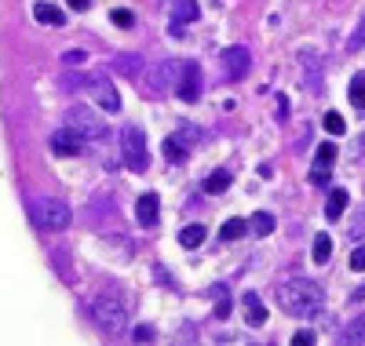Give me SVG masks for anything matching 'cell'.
I'll return each mask as SVG.
<instances>
[{
    "instance_id": "1",
    "label": "cell",
    "mask_w": 365,
    "mask_h": 346,
    "mask_svg": "<svg viewBox=\"0 0 365 346\" xmlns=\"http://www.w3.org/2000/svg\"><path fill=\"white\" fill-rule=\"evenodd\" d=\"M278 303H282V310L289 313V318L307 321V318H314V313H322L325 292L311 277H292V281H285V285H278Z\"/></svg>"
},
{
    "instance_id": "2",
    "label": "cell",
    "mask_w": 365,
    "mask_h": 346,
    "mask_svg": "<svg viewBox=\"0 0 365 346\" xmlns=\"http://www.w3.org/2000/svg\"><path fill=\"white\" fill-rule=\"evenodd\" d=\"M91 321H96V328L113 339L128 328V306H125V295L120 292H103L91 299Z\"/></svg>"
},
{
    "instance_id": "3",
    "label": "cell",
    "mask_w": 365,
    "mask_h": 346,
    "mask_svg": "<svg viewBox=\"0 0 365 346\" xmlns=\"http://www.w3.org/2000/svg\"><path fill=\"white\" fill-rule=\"evenodd\" d=\"M29 219H34L37 230L58 234V230H66L73 223V211H70L66 201H58V197H37V201H29Z\"/></svg>"
},
{
    "instance_id": "4",
    "label": "cell",
    "mask_w": 365,
    "mask_h": 346,
    "mask_svg": "<svg viewBox=\"0 0 365 346\" xmlns=\"http://www.w3.org/2000/svg\"><path fill=\"white\" fill-rule=\"evenodd\" d=\"M66 128H73L84 142H91V146H103L106 139H110V128L103 124V117H96L88 106H70L66 110Z\"/></svg>"
},
{
    "instance_id": "5",
    "label": "cell",
    "mask_w": 365,
    "mask_h": 346,
    "mask_svg": "<svg viewBox=\"0 0 365 346\" xmlns=\"http://www.w3.org/2000/svg\"><path fill=\"white\" fill-rule=\"evenodd\" d=\"M120 146H125V164L128 172H146V132L139 128V124H132V128L120 132Z\"/></svg>"
},
{
    "instance_id": "6",
    "label": "cell",
    "mask_w": 365,
    "mask_h": 346,
    "mask_svg": "<svg viewBox=\"0 0 365 346\" xmlns=\"http://www.w3.org/2000/svg\"><path fill=\"white\" fill-rule=\"evenodd\" d=\"M84 88H88V95L96 99L106 113H117V110H120V95H117V88L110 84V77H106V73H91Z\"/></svg>"
},
{
    "instance_id": "7",
    "label": "cell",
    "mask_w": 365,
    "mask_h": 346,
    "mask_svg": "<svg viewBox=\"0 0 365 346\" xmlns=\"http://www.w3.org/2000/svg\"><path fill=\"white\" fill-rule=\"evenodd\" d=\"M220 62H223V70H227L230 80H241V77L252 70V51L245 44H230V48L220 51Z\"/></svg>"
},
{
    "instance_id": "8",
    "label": "cell",
    "mask_w": 365,
    "mask_h": 346,
    "mask_svg": "<svg viewBox=\"0 0 365 346\" xmlns=\"http://www.w3.org/2000/svg\"><path fill=\"white\" fill-rule=\"evenodd\" d=\"M175 95L182 103H197L201 99V70L194 66V62H187V66H179V84H175Z\"/></svg>"
},
{
    "instance_id": "9",
    "label": "cell",
    "mask_w": 365,
    "mask_h": 346,
    "mask_svg": "<svg viewBox=\"0 0 365 346\" xmlns=\"http://www.w3.org/2000/svg\"><path fill=\"white\" fill-rule=\"evenodd\" d=\"M84 150V139L73 132V128H58L55 135H51V153L55 157H77Z\"/></svg>"
},
{
    "instance_id": "10",
    "label": "cell",
    "mask_w": 365,
    "mask_h": 346,
    "mask_svg": "<svg viewBox=\"0 0 365 346\" xmlns=\"http://www.w3.org/2000/svg\"><path fill=\"white\" fill-rule=\"evenodd\" d=\"M190 139H197V132L190 128H182V132H175V135H168L165 139V157L168 161H187V146H190Z\"/></svg>"
},
{
    "instance_id": "11",
    "label": "cell",
    "mask_w": 365,
    "mask_h": 346,
    "mask_svg": "<svg viewBox=\"0 0 365 346\" xmlns=\"http://www.w3.org/2000/svg\"><path fill=\"white\" fill-rule=\"evenodd\" d=\"M332 161H336V146H332V142L318 146V164H314V172H311V182L325 186V182H329V168H332Z\"/></svg>"
},
{
    "instance_id": "12",
    "label": "cell",
    "mask_w": 365,
    "mask_h": 346,
    "mask_svg": "<svg viewBox=\"0 0 365 346\" xmlns=\"http://www.w3.org/2000/svg\"><path fill=\"white\" fill-rule=\"evenodd\" d=\"M158 211H161L158 194H143V197L135 201V219H139L143 226H154V223H158Z\"/></svg>"
},
{
    "instance_id": "13",
    "label": "cell",
    "mask_w": 365,
    "mask_h": 346,
    "mask_svg": "<svg viewBox=\"0 0 365 346\" xmlns=\"http://www.w3.org/2000/svg\"><path fill=\"white\" fill-rule=\"evenodd\" d=\"M347 204H351V194L344 190V186H336V190L329 194V201H325V219H332V223H336V219L347 211Z\"/></svg>"
},
{
    "instance_id": "14",
    "label": "cell",
    "mask_w": 365,
    "mask_h": 346,
    "mask_svg": "<svg viewBox=\"0 0 365 346\" xmlns=\"http://www.w3.org/2000/svg\"><path fill=\"white\" fill-rule=\"evenodd\" d=\"M194 19H197V4H194V0H175V4H172V29H175V33L182 29V22H194Z\"/></svg>"
},
{
    "instance_id": "15",
    "label": "cell",
    "mask_w": 365,
    "mask_h": 346,
    "mask_svg": "<svg viewBox=\"0 0 365 346\" xmlns=\"http://www.w3.org/2000/svg\"><path fill=\"white\" fill-rule=\"evenodd\" d=\"M34 19H37V22H44V26H63V22H66V11H58L55 4L41 0V4H34Z\"/></svg>"
},
{
    "instance_id": "16",
    "label": "cell",
    "mask_w": 365,
    "mask_h": 346,
    "mask_svg": "<svg viewBox=\"0 0 365 346\" xmlns=\"http://www.w3.org/2000/svg\"><path fill=\"white\" fill-rule=\"evenodd\" d=\"M113 70H120L128 80H139L143 77V58L139 55H117L113 58Z\"/></svg>"
},
{
    "instance_id": "17",
    "label": "cell",
    "mask_w": 365,
    "mask_h": 346,
    "mask_svg": "<svg viewBox=\"0 0 365 346\" xmlns=\"http://www.w3.org/2000/svg\"><path fill=\"white\" fill-rule=\"evenodd\" d=\"M245 318H249V325H252V328L267 325V306L259 303V295H256V292H249V295H245Z\"/></svg>"
},
{
    "instance_id": "18",
    "label": "cell",
    "mask_w": 365,
    "mask_h": 346,
    "mask_svg": "<svg viewBox=\"0 0 365 346\" xmlns=\"http://www.w3.org/2000/svg\"><path fill=\"white\" fill-rule=\"evenodd\" d=\"M51 263H55L58 277H63L66 285H73V266H70V251H66V248H55V251H51Z\"/></svg>"
},
{
    "instance_id": "19",
    "label": "cell",
    "mask_w": 365,
    "mask_h": 346,
    "mask_svg": "<svg viewBox=\"0 0 365 346\" xmlns=\"http://www.w3.org/2000/svg\"><path fill=\"white\" fill-rule=\"evenodd\" d=\"M175 73H179V62H161V66H158V73H154V88L161 91V88H172L175 84Z\"/></svg>"
},
{
    "instance_id": "20",
    "label": "cell",
    "mask_w": 365,
    "mask_h": 346,
    "mask_svg": "<svg viewBox=\"0 0 365 346\" xmlns=\"http://www.w3.org/2000/svg\"><path fill=\"white\" fill-rule=\"evenodd\" d=\"M205 234H208V230H205L201 223H194V226H182L179 244H182V248H201V244H205Z\"/></svg>"
},
{
    "instance_id": "21",
    "label": "cell",
    "mask_w": 365,
    "mask_h": 346,
    "mask_svg": "<svg viewBox=\"0 0 365 346\" xmlns=\"http://www.w3.org/2000/svg\"><path fill=\"white\" fill-rule=\"evenodd\" d=\"M245 234H249V223H245V219H227L223 230H220V241H241Z\"/></svg>"
},
{
    "instance_id": "22",
    "label": "cell",
    "mask_w": 365,
    "mask_h": 346,
    "mask_svg": "<svg viewBox=\"0 0 365 346\" xmlns=\"http://www.w3.org/2000/svg\"><path fill=\"white\" fill-rule=\"evenodd\" d=\"M347 95H351V106L354 110H365V73H354L351 77V91H347Z\"/></svg>"
},
{
    "instance_id": "23",
    "label": "cell",
    "mask_w": 365,
    "mask_h": 346,
    "mask_svg": "<svg viewBox=\"0 0 365 346\" xmlns=\"http://www.w3.org/2000/svg\"><path fill=\"white\" fill-rule=\"evenodd\" d=\"M227 186H230V172H212V175L205 179V190H208V194H223Z\"/></svg>"
},
{
    "instance_id": "24",
    "label": "cell",
    "mask_w": 365,
    "mask_h": 346,
    "mask_svg": "<svg viewBox=\"0 0 365 346\" xmlns=\"http://www.w3.org/2000/svg\"><path fill=\"white\" fill-rule=\"evenodd\" d=\"M252 230H256V237L274 234V215H270V211H256V215H252Z\"/></svg>"
},
{
    "instance_id": "25",
    "label": "cell",
    "mask_w": 365,
    "mask_h": 346,
    "mask_svg": "<svg viewBox=\"0 0 365 346\" xmlns=\"http://www.w3.org/2000/svg\"><path fill=\"white\" fill-rule=\"evenodd\" d=\"M329 256H332V241H329V234H318L314 237V263L322 266V263H329Z\"/></svg>"
},
{
    "instance_id": "26",
    "label": "cell",
    "mask_w": 365,
    "mask_h": 346,
    "mask_svg": "<svg viewBox=\"0 0 365 346\" xmlns=\"http://www.w3.org/2000/svg\"><path fill=\"white\" fill-rule=\"evenodd\" d=\"M344 342H365V313H361V318H354V321L347 325Z\"/></svg>"
},
{
    "instance_id": "27",
    "label": "cell",
    "mask_w": 365,
    "mask_h": 346,
    "mask_svg": "<svg viewBox=\"0 0 365 346\" xmlns=\"http://www.w3.org/2000/svg\"><path fill=\"white\" fill-rule=\"evenodd\" d=\"M325 132H329V135H344V132H347V120H344L340 113H325Z\"/></svg>"
},
{
    "instance_id": "28",
    "label": "cell",
    "mask_w": 365,
    "mask_h": 346,
    "mask_svg": "<svg viewBox=\"0 0 365 346\" xmlns=\"http://www.w3.org/2000/svg\"><path fill=\"white\" fill-rule=\"evenodd\" d=\"M351 241H358V244H365V211H358L354 219H351Z\"/></svg>"
},
{
    "instance_id": "29",
    "label": "cell",
    "mask_w": 365,
    "mask_h": 346,
    "mask_svg": "<svg viewBox=\"0 0 365 346\" xmlns=\"http://www.w3.org/2000/svg\"><path fill=\"white\" fill-rule=\"evenodd\" d=\"M110 19H113V26H120V29H132V26H135V15H132L128 8H117Z\"/></svg>"
},
{
    "instance_id": "30",
    "label": "cell",
    "mask_w": 365,
    "mask_h": 346,
    "mask_svg": "<svg viewBox=\"0 0 365 346\" xmlns=\"http://www.w3.org/2000/svg\"><path fill=\"white\" fill-rule=\"evenodd\" d=\"M154 325H135V332H132V339H139V342H154Z\"/></svg>"
},
{
    "instance_id": "31",
    "label": "cell",
    "mask_w": 365,
    "mask_h": 346,
    "mask_svg": "<svg viewBox=\"0 0 365 346\" xmlns=\"http://www.w3.org/2000/svg\"><path fill=\"white\" fill-rule=\"evenodd\" d=\"M230 310H234V306H230V295H227V288H223V295H220V303H216V318L227 321V318H230Z\"/></svg>"
},
{
    "instance_id": "32",
    "label": "cell",
    "mask_w": 365,
    "mask_h": 346,
    "mask_svg": "<svg viewBox=\"0 0 365 346\" xmlns=\"http://www.w3.org/2000/svg\"><path fill=\"white\" fill-rule=\"evenodd\" d=\"M84 58H88V55H84L81 48H73V51H66V55H63L66 66H84Z\"/></svg>"
},
{
    "instance_id": "33",
    "label": "cell",
    "mask_w": 365,
    "mask_h": 346,
    "mask_svg": "<svg viewBox=\"0 0 365 346\" xmlns=\"http://www.w3.org/2000/svg\"><path fill=\"white\" fill-rule=\"evenodd\" d=\"M347 48H351V51H361V48H365V22L354 29V37H351V44H347Z\"/></svg>"
},
{
    "instance_id": "34",
    "label": "cell",
    "mask_w": 365,
    "mask_h": 346,
    "mask_svg": "<svg viewBox=\"0 0 365 346\" xmlns=\"http://www.w3.org/2000/svg\"><path fill=\"white\" fill-rule=\"evenodd\" d=\"M314 342V332H296L292 335V346H311Z\"/></svg>"
},
{
    "instance_id": "35",
    "label": "cell",
    "mask_w": 365,
    "mask_h": 346,
    "mask_svg": "<svg viewBox=\"0 0 365 346\" xmlns=\"http://www.w3.org/2000/svg\"><path fill=\"white\" fill-rule=\"evenodd\" d=\"M351 266H354V270H365V244H361V248H354V256H351Z\"/></svg>"
},
{
    "instance_id": "36",
    "label": "cell",
    "mask_w": 365,
    "mask_h": 346,
    "mask_svg": "<svg viewBox=\"0 0 365 346\" xmlns=\"http://www.w3.org/2000/svg\"><path fill=\"white\" fill-rule=\"evenodd\" d=\"M88 4H91V0H70V8H73V11H88Z\"/></svg>"
}]
</instances>
